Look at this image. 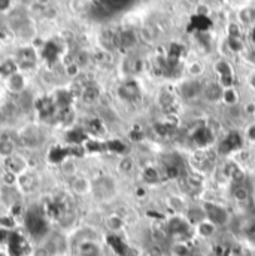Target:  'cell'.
<instances>
[{
    "mask_svg": "<svg viewBox=\"0 0 255 256\" xmlns=\"http://www.w3.org/2000/svg\"><path fill=\"white\" fill-rule=\"evenodd\" d=\"M203 208L206 212V218L215 224L218 228L221 226H225L227 224H230V213L227 212L225 207H222L221 204L218 202H213V201H206L203 204Z\"/></svg>",
    "mask_w": 255,
    "mask_h": 256,
    "instance_id": "1",
    "label": "cell"
},
{
    "mask_svg": "<svg viewBox=\"0 0 255 256\" xmlns=\"http://www.w3.org/2000/svg\"><path fill=\"white\" fill-rule=\"evenodd\" d=\"M91 192L96 194V196L100 198L102 201H106L117 194V184L112 178L103 176V178L97 179L96 182H93V191Z\"/></svg>",
    "mask_w": 255,
    "mask_h": 256,
    "instance_id": "2",
    "label": "cell"
},
{
    "mask_svg": "<svg viewBox=\"0 0 255 256\" xmlns=\"http://www.w3.org/2000/svg\"><path fill=\"white\" fill-rule=\"evenodd\" d=\"M78 256H102V246L93 238H84L76 246Z\"/></svg>",
    "mask_w": 255,
    "mask_h": 256,
    "instance_id": "3",
    "label": "cell"
},
{
    "mask_svg": "<svg viewBox=\"0 0 255 256\" xmlns=\"http://www.w3.org/2000/svg\"><path fill=\"white\" fill-rule=\"evenodd\" d=\"M222 91H224V88L221 86L219 82H207L206 85H203L201 96L209 103H219L222 98Z\"/></svg>",
    "mask_w": 255,
    "mask_h": 256,
    "instance_id": "4",
    "label": "cell"
},
{
    "mask_svg": "<svg viewBox=\"0 0 255 256\" xmlns=\"http://www.w3.org/2000/svg\"><path fill=\"white\" fill-rule=\"evenodd\" d=\"M201 91H203V85L198 80H185L181 84V88H179L181 96L187 100L197 98L198 96H201Z\"/></svg>",
    "mask_w": 255,
    "mask_h": 256,
    "instance_id": "5",
    "label": "cell"
},
{
    "mask_svg": "<svg viewBox=\"0 0 255 256\" xmlns=\"http://www.w3.org/2000/svg\"><path fill=\"white\" fill-rule=\"evenodd\" d=\"M69 185H70L72 192L76 194V195H87V194H90V192L93 191V184L87 178H84V176H78L76 174V176L70 178Z\"/></svg>",
    "mask_w": 255,
    "mask_h": 256,
    "instance_id": "6",
    "label": "cell"
},
{
    "mask_svg": "<svg viewBox=\"0 0 255 256\" xmlns=\"http://www.w3.org/2000/svg\"><path fill=\"white\" fill-rule=\"evenodd\" d=\"M18 67L24 70H30L36 64V51L33 48H21L17 54Z\"/></svg>",
    "mask_w": 255,
    "mask_h": 256,
    "instance_id": "7",
    "label": "cell"
},
{
    "mask_svg": "<svg viewBox=\"0 0 255 256\" xmlns=\"http://www.w3.org/2000/svg\"><path fill=\"white\" fill-rule=\"evenodd\" d=\"M118 94L123 100L126 102H134L139 98L140 96V90H139V85L134 82V80H127L124 82L120 88H118Z\"/></svg>",
    "mask_w": 255,
    "mask_h": 256,
    "instance_id": "8",
    "label": "cell"
},
{
    "mask_svg": "<svg viewBox=\"0 0 255 256\" xmlns=\"http://www.w3.org/2000/svg\"><path fill=\"white\" fill-rule=\"evenodd\" d=\"M5 167H6L8 173L20 176V174H23L26 172V161L15 154V155H12L9 158H5Z\"/></svg>",
    "mask_w": 255,
    "mask_h": 256,
    "instance_id": "9",
    "label": "cell"
},
{
    "mask_svg": "<svg viewBox=\"0 0 255 256\" xmlns=\"http://www.w3.org/2000/svg\"><path fill=\"white\" fill-rule=\"evenodd\" d=\"M218 226L215 224H212L209 219H204L203 222H200L198 225L194 226V231L198 237L201 238H212L216 232H218Z\"/></svg>",
    "mask_w": 255,
    "mask_h": 256,
    "instance_id": "10",
    "label": "cell"
},
{
    "mask_svg": "<svg viewBox=\"0 0 255 256\" xmlns=\"http://www.w3.org/2000/svg\"><path fill=\"white\" fill-rule=\"evenodd\" d=\"M17 185L20 188V191L24 192V194H30L36 190V179L33 174L30 173H23L17 178Z\"/></svg>",
    "mask_w": 255,
    "mask_h": 256,
    "instance_id": "11",
    "label": "cell"
},
{
    "mask_svg": "<svg viewBox=\"0 0 255 256\" xmlns=\"http://www.w3.org/2000/svg\"><path fill=\"white\" fill-rule=\"evenodd\" d=\"M21 140H23L24 146L35 148L41 143V132L36 127H29L21 134Z\"/></svg>",
    "mask_w": 255,
    "mask_h": 256,
    "instance_id": "12",
    "label": "cell"
},
{
    "mask_svg": "<svg viewBox=\"0 0 255 256\" xmlns=\"http://www.w3.org/2000/svg\"><path fill=\"white\" fill-rule=\"evenodd\" d=\"M81 97H82V102L87 103V104H91L94 102H97L100 98V90L96 86V85H87L82 92H81Z\"/></svg>",
    "mask_w": 255,
    "mask_h": 256,
    "instance_id": "13",
    "label": "cell"
},
{
    "mask_svg": "<svg viewBox=\"0 0 255 256\" xmlns=\"http://www.w3.org/2000/svg\"><path fill=\"white\" fill-rule=\"evenodd\" d=\"M118 42H120V46L127 50L131 48L137 44V38H136V33L133 30H124L118 34Z\"/></svg>",
    "mask_w": 255,
    "mask_h": 256,
    "instance_id": "14",
    "label": "cell"
},
{
    "mask_svg": "<svg viewBox=\"0 0 255 256\" xmlns=\"http://www.w3.org/2000/svg\"><path fill=\"white\" fill-rule=\"evenodd\" d=\"M231 195L236 201L243 202L249 200V188L242 182V184H233V190H231Z\"/></svg>",
    "mask_w": 255,
    "mask_h": 256,
    "instance_id": "15",
    "label": "cell"
},
{
    "mask_svg": "<svg viewBox=\"0 0 255 256\" xmlns=\"http://www.w3.org/2000/svg\"><path fill=\"white\" fill-rule=\"evenodd\" d=\"M221 102H222L224 104H227V106H231V108H233V106H236V104L239 103V94H237L236 88H234V86L224 88Z\"/></svg>",
    "mask_w": 255,
    "mask_h": 256,
    "instance_id": "16",
    "label": "cell"
},
{
    "mask_svg": "<svg viewBox=\"0 0 255 256\" xmlns=\"http://www.w3.org/2000/svg\"><path fill=\"white\" fill-rule=\"evenodd\" d=\"M15 152H17V144L12 138H2L0 140V156L9 158V156L15 155Z\"/></svg>",
    "mask_w": 255,
    "mask_h": 256,
    "instance_id": "17",
    "label": "cell"
},
{
    "mask_svg": "<svg viewBox=\"0 0 255 256\" xmlns=\"http://www.w3.org/2000/svg\"><path fill=\"white\" fill-rule=\"evenodd\" d=\"M8 88L12 92H21L24 90V76L20 74L18 72L15 74H12L11 78H8Z\"/></svg>",
    "mask_w": 255,
    "mask_h": 256,
    "instance_id": "18",
    "label": "cell"
},
{
    "mask_svg": "<svg viewBox=\"0 0 255 256\" xmlns=\"http://www.w3.org/2000/svg\"><path fill=\"white\" fill-rule=\"evenodd\" d=\"M158 28L155 27V26H145V27H142V30H140V38L145 40V42H148V44H151V42H154L157 38H158Z\"/></svg>",
    "mask_w": 255,
    "mask_h": 256,
    "instance_id": "19",
    "label": "cell"
},
{
    "mask_svg": "<svg viewBox=\"0 0 255 256\" xmlns=\"http://www.w3.org/2000/svg\"><path fill=\"white\" fill-rule=\"evenodd\" d=\"M106 226L112 231V232H118L124 228V220L121 216L118 214H111L108 219H106Z\"/></svg>",
    "mask_w": 255,
    "mask_h": 256,
    "instance_id": "20",
    "label": "cell"
},
{
    "mask_svg": "<svg viewBox=\"0 0 255 256\" xmlns=\"http://www.w3.org/2000/svg\"><path fill=\"white\" fill-rule=\"evenodd\" d=\"M239 21L243 26H251L255 22V9L254 8H243L239 12Z\"/></svg>",
    "mask_w": 255,
    "mask_h": 256,
    "instance_id": "21",
    "label": "cell"
},
{
    "mask_svg": "<svg viewBox=\"0 0 255 256\" xmlns=\"http://www.w3.org/2000/svg\"><path fill=\"white\" fill-rule=\"evenodd\" d=\"M60 164H62V172H63L69 179L78 174V166H76V162H75L73 160L66 158V160L62 161Z\"/></svg>",
    "mask_w": 255,
    "mask_h": 256,
    "instance_id": "22",
    "label": "cell"
},
{
    "mask_svg": "<svg viewBox=\"0 0 255 256\" xmlns=\"http://www.w3.org/2000/svg\"><path fill=\"white\" fill-rule=\"evenodd\" d=\"M169 206H170V208H172L175 213H184V214H185V212H187V208H188V207H185L184 200H182L181 196H176V195H172V196L169 198Z\"/></svg>",
    "mask_w": 255,
    "mask_h": 256,
    "instance_id": "23",
    "label": "cell"
},
{
    "mask_svg": "<svg viewBox=\"0 0 255 256\" xmlns=\"http://www.w3.org/2000/svg\"><path fill=\"white\" fill-rule=\"evenodd\" d=\"M17 70H18V64L11 62V60H6V62H3V63L0 64V74L5 76L6 79L11 78L12 74H15Z\"/></svg>",
    "mask_w": 255,
    "mask_h": 256,
    "instance_id": "24",
    "label": "cell"
},
{
    "mask_svg": "<svg viewBox=\"0 0 255 256\" xmlns=\"http://www.w3.org/2000/svg\"><path fill=\"white\" fill-rule=\"evenodd\" d=\"M227 45H228L230 51L234 52V54L243 52V50H245V42H243L242 38H228L227 39Z\"/></svg>",
    "mask_w": 255,
    "mask_h": 256,
    "instance_id": "25",
    "label": "cell"
},
{
    "mask_svg": "<svg viewBox=\"0 0 255 256\" xmlns=\"http://www.w3.org/2000/svg\"><path fill=\"white\" fill-rule=\"evenodd\" d=\"M134 168V160L130 156H124L121 158V161L118 162V172L121 174H130Z\"/></svg>",
    "mask_w": 255,
    "mask_h": 256,
    "instance_id": "26",
    "label": "cell"
},
{
    "mask_svg": "<svg viewBox=\"0 0 255 256\" xmlns=\"http://www.w3.org/2000/svg\"><path fill=\"white\" fill-rule=\"evenodd\" d=\"M215 72L219 74V78H222V76H230V74H233V70H231V67H230V64L227 63V62H216L215 63Z\"/></svg>",
    "mask_w": 255,
    "mask_h": 256,
    "instance_id": "27",
    "label": "cell"
},
{
    "mask_svg": "<svg viewBox=\"0 0 255 256\" xmlns=\"http://www.w3.org/2000/svg\"><path fill=\"white\" fill-rule=\"evenodd\" d=\"M203 72H204V67H203V64L200 63V62H192L188 66V73L191 76H194V78H198L200 74H203Z\"/></svg>",
    "mask_w": 255,
    "mask_h": 256,
    "instance_id": "28",
    "label": "cell"
},
{
    "mask_svg": "<svg viewBox=\"0 0 255 256\" xmlns=\"http://www.w3.org/2000/svg\"><path fill=\"white\" fill-rule=\"evenodd\" d=\"M227 33H228V38H242V28L236 22H230L228 24Z\"/></svg>",
    "mask_w": 255,
    "mask_h": 256,
    "instance_id": "29",
    "label": "cell"
},
{
    "mask_svg": "<svg viewBox=\"0 0 255 256\" xmlns=\"http://www.w3.org/2000/svg\"><path fill=\"white\" fill-rule=\"evenodd\" d=\"M245 234H246V237L255 243V220H252L251 224H248L246 226H245Z\"/></svg>",
    "mask_w": 255,
    "mask_h": 256,
    "instance_id": "30",
    "label": "cell"
},
{
    "mask_svg": "<svg viewBox=\"0 0 255 256\" xmlns=\"http://www.w3.org/2000/svg\"><path fill=\"white\" fill-rule=\"evenodd\" d=\"M66 72H67V74H69V76L75 78V76H78V74H79L81 68H79V66H78L76 63H70L69 66H67Z\"/></svg>",
    "mask_w": 255,
    "mask_h": 256,
    "instance_id": "31",
    "label": "cell"
},
{
    "mask_svg": "<svg viewBox=\"0 0 255 256\" xmlns=\"http://www.w3.org/2000/svg\"><path fill=\"white\" fill-rule=\"evenodd\" d=\"M160 102H161L163 106H170L173 103V96L169 94V92H163L161 97H160Z\"/></svg>",
    "mask_w": 255,
    "mask_h": 256,
    "instance_id": "32",
    "label": "cell"
},
{
    "mask_svg": "<svg viewBox=\"0 0 255 256\" xmlns=\"http://www.w3.org/2000/svg\"><path fill=\"white\" fill-rule=\"evenodd\" d=\"M88 60H90L88 54H87V52H81V54H79V57H78V62H76V64L81 67V66L87 64V62H88Z\"/></svg>",
    "mask_w": 255,
    "mask_h": 256,
    "instance_id": "33",
    "label": "cell"
},
{
    "mask_svg": "<svg viewBox=\"0 0 255 256\" xmlns=\"http://www.w3.org/2000/svg\"><path fill=\"white\" fill-rule=\"evenodd\" d=\"M11 8V0H0V12H6Z\"/></svg>",
    "mask_w": 255,
    "mask_h": 256,
    "instance_id": "34",
    "label": "cell"
},
{
    "mask_svg": "<svg viewBox=\"0 0 255 256\" xmlns=\"http://www.w3.org/2000/svg\"><path fill=\"white\" fill-rule=\"evenodd\" d=\"M248 137H249V140L255 142V124H252L251 127L248 128Z\"/></svg>",
    "mask_w": 255,
    "mask_h": 256,
    "instance_id": "35",
    "label": "cell"
},
{
    "mask_svg": "<svg viewBox=\"0 0 255 256\" xmlns=\"http://www.w3.org/2000/svg\"><path fill=\"white\" fill-rule=\"evenodd\" d=\"M248 82H249L251 88H252V90H255V72H254V73H251V76H249Z\"/></svg>",
    "mask_w": 255,
    "mask_h": 256,
    "instance_id": "36",
    "label": "cell"
},
{
    "mask_svg": "<svg viewBox=\"0 0 255 256\" xmlns=\"http://www.w3.org/2000/svg\"><path fill=\"white\" fill-rule=\"evenodd\" d=\"M48 2H50V0H36V3H38V4H41V6H47V4H48Z\"/></svg>",
    "mask_w": 255,
    "mask_h": 256,
    "instance_id": "37",
    "label": "cell"
},
{
    "mask_svg": "<svg viewBox=\"0 0 255 256\" xmlns=\"http://www.w3.org/2000/svg\"><path fill=\"white\" fill-rule=\"evenodd\" d=\"M251 40L255 44V27L252 28V32H251Z\"/></svg>",
    "mask_w": 255,
    "mask_h": 256,
    "instance_id": "38",
    "label": "cell"
},
{
    "mask_svg": "<svg viewBox=\"0 0 255 256\" xmlns=\"http://www.w3.org/2000/svg\"><path fill=\"white\" fill-rule=\"evenodd\" d=\"M0 256H6V255H5V254H3V252H0Z\"/></svg>",
    "mask_w": 255,
    "mask_h": 256,
    "instance_id": "39",
    "label": "cell"
}]
</instances>
